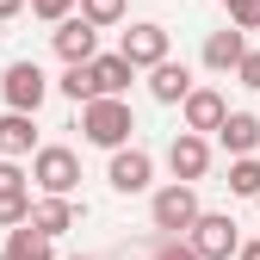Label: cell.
Here are the masks:
<instances>
[{
    "label": "cell",
    "instance_id": "obj_1",
    "mask_svg": "<svg viewBox=\"0 0 260 260\" xmlns=\"http://www.w3.org/2000/svg\"><path fill=\"white\" fill-rule=\"evenodd\" d=\"M130 130H137V112H130L124 93H93V100H81V137H87L93 149L130 143Z\"/></svg>",
    "mask_w": 260,
    "mask_h": 260
},
{
    "label": "cell",
    "instance_id": "obj_2",
    "mask_svg": "<svg viewBox=\"0 0 260 260\" xmlns=\"http://www.w3.org/2000/svg\"><path fill=\"white\" fill-rule=\"evenodd\" d=\"M186 248L199 254V260H236L242 223H236L230 211H199V217H192V230H186Z\"/></svg>",
    "mask_w": 260,
    "mask_h": 260
},
{
    "label": "cell",
    "instance_id": "obj_3",
    "mask_svg": "<svg viewBox=\"0 0 260 260\" xmlns=\"http://www.w3.org/2000/svg\"><path fill=\"white\" fill-rule=\"evenodd\" d=\"M0 100H7V112H38V106L50 100V75H44L31 56H19V62L0 69Z\"/></svg>",
    "mask_w": 260,
    "mask_h": 260
},
{
    "label": "cell",
    "instance_id": "obj_4",
    "mask_svg": "<svg viewBox=\"0 0 260 260\" xmlns=\"http://www.w3.org/2000/svg\"><path fill=\"white\" fill-rule=\"evenodd\" d=\"M205 205H199V186H186V180H174V186H161L155 199H149V223L161 236H186L192 230V217H199Z\"/></svg>",
    "mask_w": 260,
    "mask_h": 260
},
{
    "label": "cell",
    "instance_id": "obj_5",
    "mask_svg": "<svg viewBox=\"0 0 260 260\" xmlns=\"http://www.w3.org/2000/svg\"><path fill=\"white\" fill-rule=\"evenodd\" d=\"M31 180H38V192H75L81 186V155L62 149V143H38L31 149Z\"/></svg>",
    "mask_w": 260,
    "mask_h": 260
},
{
    "label": "cell",
    "instance_id": "obj_6",
    "mask_svg": "<svg viewBox=\"0 0 260 260\" xmlns=\"http://www.w3.org/2000/svg\"><path fill=\"white\" fill-rule=\"evenodd\" d=\"M149 180H155V155L137 149V143H118L112 149V168H106V186L124 192V199H137V192H149Z\"/></svg>",
    "mask_w": 260,
    "mask_h": 260
},
{
    "label": "cell",
    "instance_id": "obj_7",
    "mask_svg": "<svg viewBox=\"0 0 260 260\" xmlns=\"http://www.w3.org/2000/svg\"><path fill=\"white\" fill-rule=\"evenodd\" d=\"M31 230L38 236H69V230H81V205H75V192H44V199H31Z\"/></svg>",
    "mask_w": 260,
    "mask_h": 260
},
{
    "label": "cell",
    "instance_id": "obj_8",
    "mask_svg": "<svg viewBox=\"0 0 260 260\" xmlns=\"http://www.w3.org/2000/svg\"><path fill=\"white\" fill-rule=\"evenodd\" d=\"M50 50L62 62H93V56H100V25H87L81 13H62L56 31H50Z\"/></svg>",
    "mask_w": 260,
    "mask_h": 260
},
{
    "label": "cell",
    "instance_id": "obj_9",
    "mask_svg": "<svg viewBox=\"0 0 260 260\" xmlns=\"http://www.w3.org/2000/svg\"><path fill=\"white\" fill-rule=\"evenodd\" d=\"M118 56L130 62V69H155L161 56H168V25H155V19H137L118 38Z\"/></svg>",
    "mask_w": 260,
    "mask_h": 260
},
{
    "label": "cell",
    "instance_id": "obj_10",
    "mask_svg": "<svg viewBox=\"0 0 260 260\" xmlns=\"http://www.w3.org/2000/svg\"><path fill=\"white\" fill-rule=\"evenodd\" d=\"M168 168H174V180L199 186V180L211 174V137H199V130H180V137L168 143Z\"/></svg>",
    "mask_w": 260,
    "mask_h": 260
},
{
    "label": "cell",
    "instance_id": "obj_11",
    "mask_svg": "<svg viewBox=\"0 0 260 260\" xmlns=\"http://www.w3.org/2000/svg\"><path fill=\"white\" fill-rule=\"evenodd\" d=\"M242 50H248V31H236V25H223V31H211V38H205L199 62H205L211 75H236V62H242Z\"/></svg>",
    "mask_w": 260,
    "mask_h": 260
},
{
    "label": "cell",
    "instance_id": "obj_12",
    "mask_svg": "<svg viewBox=\"0 0 260 260\" xmlns=\"http://www.w3.org/2000/svg\"><path fill=\"white\" fill-rule=\"evenodd\" d=\"M180 112H186V130H199V137H211V130L223 124V112H230V100H223L217 87H192L186 100H180Z\"/></svg>",
    "mask_w": 260,
    "mask_h": 260
},
{
    "label": "cell",
    "instance_id": "obj_13",
    "mask_svg": "<svg viewBox=\"0 0 260 260\" xmlns=\"http://www.w3.org/2000/svg\"><path fill=\"white\" fill-rule=\"evenodd\" d=\"M192 93V69L186 62H174V56H161L155 69H149V100H161V106H180Z\"/></svg>",
    "mask_w": 260,
    "mask_h": 260
},
{
    "label": "cell",
    "instance_id": "obj_14",
    "mask_svg": "<svg viewBox=\"0 0 260 260\" xmlns=\"http://www.w3.org/2000/svg\"><path fill=\"white\" fill-rule=\"evenodd\" d=\"M38 149V112H0V155L25 161Z\"/></svg>",
    "mask_w": 260,
    "mask_h": 260
},
{
    "label": "cell",
    "instance_id": "obj_15",
    "mask_svg": "<svg viewBox=\"0 0 260 260\" xmlns=\"http://www.w3.org/2000/svg\"><path fill=\"white\" fill-rule=\"evenodd\" d=\"M211 137L223 143V155H254L260 149V118L254 112H223V124L211 130Z\"/></svg>",
    "mask_w": 260,
    "mask_h": 260
},
{
    "label": "cell",
    "instance_id": "obj_16",
    "mask_svg": "<svg viewBox=\"0 0 260 260\" xmlns=\"http://www.w3.org/2000/svg\"><path fill=\"white\" fill-rule=\"evenodd\" d=\"M0 260H56V242L38 236L31 223H13V230H7V248H0Z\"/></svg>",
    "mask_w": 260,
    "mask_h": 260
},
{
    "label": "cell",
    "instance_id": "obj_17",
    "mask_svg": "<svg viewBox=\"0 0 260 260\" xmlns=\"http://www.w3.org/2000/svg\"><path fill=\"white\" fill-rule=\"evenodd\" d=\"M87 69H93V93H130V81H137V69H130L118 50L112 56H93Z\"/></svg>",
    "mask_w": 260,
    "mask_h": 260
},
{
    "label": "cell",
    "instance_id": "obj_18",
    "mask_svg": "<svg viewBox=\"0 0 260 260\" xmlns=\"http://www.w3.org/2000/svg\"><path fill=\"white\" fill-rule=\"evenodd\" d=\"M230 192L236 199H254L260 192V155H230Z\"/></svg>",
    "mask_w": 260,
    "mask_h": 260
},
{
    "label": "cell",
    "instance_id": "obj_19",
    "mask_svg": "<svg viewBox=\"0 0 260 260\" xmlns=\"http://www.w3.org/2000/svg\"><path fill=\"white\" fill-rule=\"evenodd\" d=\"M56 93H62V100H93V69H87V62H62V81H56Z\"/></svg>",
    "mask_w": 260,
    "mask_h": 260
},
{
    "label": "cell",
    "instance_id": "obj_20",
    "mask_svg": "<svg viewBox=\"0 0 260 260\" xmlns=\"http://www.w3.org/2000/svg\"><path fill=\"white\" fill-rule=\"evenodd\" d=\"M81 7V19L87 25H100V31H112V25H124V13H130V0H75Z\"/></svg>",
    "mask_w": 260,
    "mask_h": 260
},
{
    "label": "cell",
    "instance_id": "obj_21",
    "mask_svg": "<svg viewBox=\"0 0 260 260\" xmlns=\"http://www.w3.org/2000/svg\"><path fill=\"white\" fill-rule=\"evenodd\" d=\"M25 217H31V192L25 186H0V230H13Z\"/></svg>",
    "mask_w": 260,
    "mask_h": 260
},
{
    "label": "cell",
    "instance_id": "obj_22",
    "mask_svg": "<svg viewBox=\"0 0 260 260\" xmlns=\"http://www.w3.org/2000/svg\"><path fill=\"white\" fill-rule=\"evenodd\" d=\"M223 7H230L236 31H260V0H223Z\"/></svg>",
    "mask_w": 260,
    "mask_h": 260
},
{
    "label": "cell",
    "instance_id": "obj_23",
    "mask_svg": "<svg viewBox=\"0 0 260 260\" xmlns=\"http://www.w3.org/2000/svg\"><path fill=\"white\" fill-rule=\"evenodd\" d=\"M149 260H199V254H192V248H186V236H161Z\"/></svg>",
    "mask_w": 260,
    "mask_h": 260
},
{
    "label": "cell",
    "instance_id": "obj_24",
    "mask_svg": "<svg viewBox=\"0 0 260 260\" xmlns=\"http://www.w3.org/2000/svg\"><path fill=\"white\" fill-rule=\"evenodd\" d=\"M236 81H242L248 93H260V50H242V62H236Z\"/></svg>",
    "mask_w": 260,
    "mask_h": 260
},
{
    "label": "cell",
    "instance_id": "obj_25",
    "mask_svg": "<svg viewBox=\"0 0 260 260\" xmlns=\"http://www.w3.org/2000/svg\"><path fill=\"white\" fill-rule=\"evenodd\" d=\"M25 7H31V13H38L44 25H56L62 13H75V0H25Z\"/></svg>",
    "mask_w": 260,
    "mask_h": 260
},
{
    "label": "cell",
    "instance_id": "obj_26",
    "mask_svg": "<svg viewBox=\"0 0 260 260\" xmlns=\"http://www.w3.org/2000/svg\"><path fill=\"white\" fill-rule=\"evenodd\" d=\"M25 13V0H0V19H19Z\"/></svg>",
    "mask_w": 260,
    "mask_h": 260
},
{
    "label": "cell",
    "instance_id": "obj_27",
    "mask_svg": "<svg viewBox=\"0 0 260 260\" xmlns=\"http://www.w3.org/2000/svg\"><path fill=\"white\" fill-rule=\"evenodd\" d=\"M236 260H260V242H242V248H236Z\"/></svg>",
    "mask_w": 260,
    "mask_h": 260
},
{
    "label": "cell",
    "instance_id": "obj_28",
    "mask_svg": "<svg viewBox=\"0 0 260 260\" xmlns=\"http://www.w3.org/2000/svg\"><path fill=\"white\" fill-rule=\"evenodd\" d=\"M69 260H93V254H69Z\"/></svg>",
    "mask_w": 260,
    "mask_h": 260
},
{
    "label": "cell",
    "instance_id": "obj_29",
    "mask_svg": "<svg viewBox=\"0 0 260 260\" xmlns=\"http://www.w3.org/2000/svg\"><path fill=\"white\" fill-rule=\"evenodd\" d=\"M254 205H260V192H254Z\"/></svg>",
    "mask_w": 260,
    "mask_h": 260
}]
</instances>
